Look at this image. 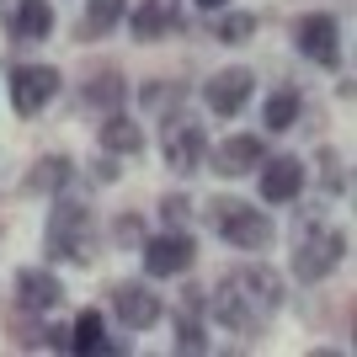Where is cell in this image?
Wrapping results in <instances>:
<instances>
[{"label":"cell","instance_id":"cell-27","mask_svg":"<svg viewBox=\"0 0 357 357\" xmlns=\"http://www.w3.org/2000/svg\"><path fill=\"white\" fill-rule=\"evenodd\" d=\"M155 208H160V229H187V219H192V197H187V192H165Z\"/></svg>","mask_w":357,"mask_h":357},{"label":"cell","instance_id":"cell-6","mask_svg":"<svg viewBox=\"0 0 357 357\" xmlns=\"http://www.w3.org/2000/svg\"><path fill=\"white\" fill-rule=\"evenodd\" d=\"M192 261H197L192 229H160V235H144V245H139V267L155 283H171L181 272H192Z\"/></svg>","mask_w":357,"mask_h":357},{"label":"cell","instance_id":"cell-26","mask_svg":"<svg viewBox=\"0 0 357 357\" xmlns=\"http://www.w3.org/2000/svg\"><path fill=\"white\" fill-rule=\"evenodd\" d=\"M107 235H112V245H118V251H139L149 229H144V219H139V213H128V208H123L118 219L107 224Z\"/></svg>","mask_w":357,"mask_h":357},{"label":"cell","instance_id":"cell-23","mask_svg":"<svg viewBox=\"0 0 357 357\" xmlns=\"http://www.w3.org/2000/svg\"><path fill=\"white\" fill-rule=\"evenodd\" d=\"M102 336H107V314H102V310H80V314L70 320V352L91 357L96 347H102Z\"/></svg>","mask_w":357,"mask_h":357},{"label":"cell","instance_id":"cell-29","mask_svg":"<svg viewBox=\"0 0 357 357\" xmlns=\"http://www.w3.org/2000/svg\"><path fill=\"white\" fill-rule=\"evenodd\" d=\"M91 176L96 181H118V155H96V160H91Z\"/></svg>","mask_w":357,"mask_h":357},{"label":"cell","instance_id":"cell-17","mask_svg":"<svg viewBox=\"0 0 357 357\" xmlns=\"http://www.w3.org/2000/svg\"><path fill=\"white\" fill-rule=\"evenodd\" d=\"M54 27H59L54 0H16V11H11V43H43V38H54Z\"/></svg>","mask_w":357,"mask_h":357},{"label":"cell","instance_id":"cell-4","mask_svg":"<svg viewBox=\"0 0 357 357\" xmlns=\"http://www.w3.org/2000/svg\"><path fill=\"white\" fill-rule=\"evenodd\" d=\"M342 261H347V229L342 224H326L320 213L298 219V229H294V278L298 283H326Z\"/></svg>","mask_w":357,"mask_h":357},{"label":"cell","instance_id":"cell-22","mask_svg":"<svg viewBox=\"0 0 357 357\" xmlns=\"http://www.w3.org/2000/svg\"><path fill=\"white\" fill-rule=\"evenodd\" d=\"M123 16H128V0H86V16H80V27L86 38H107L112 27H123Z\"/></svg>","mask_w":357,"mask_h":357},{"label":"cell","instance_id":"cell-19","mask_svg":"<svg viewBox=\"0 0 357 357\" xmlns=\"http://www.w3.org/2000/svg\"><path fill=\"white\" fill-rule=\"evenodd\" d=\"M123 102H128V75L118 70H102L80 86V107H91V112H123Z\"/></svg>","mask_w":357,"mask_h":357},{"label":"cell","instance_id":"cell-7","mask_svg":"<svg viewBox=\"0 0 357 357\" xmlns=\"http://www.w3.org/2000/svg\"><path fill=\"white\" fill-rule=\"evenodd\" d=\"M107 310L123 331H155L165 320V298L144 283V278H123L107 288Z\"/></svg>","mask_w":357,"mask_h":357},{"label":"cell","instance_id":"cell-15","mask_svg":"<svg viewBox=\"0 0 357 357\" xmlns=\"http://www.w3.org/2000/svg\"><path fill=\"white\" fill-rule=\"evenodd\" d=\"M70 187H75V160L59 155V149H54V155H38L32 171L22 176V192L27 197H59V192H70Z\"/></svg>","mask_w":357,"mask_h":357},{"label":"cell","instance_id":"cell-1","mask_svg":"<svg viewBox=\"0 0 357 357\" xmlns=\"http://www.w3.org/2000/svg\"><path fill=\"white\" fill-rule=\"evenodd\" d=\"M288 304V278L267 261H240L208 288L203 310L213 326L235 331V336H261L278 320V310Z\"/></svg>","mask_w":357,"mask_h":357},{"label":"cell","instance_id":"cell-28","mask_svg":"<svg viewBox=\"0 0 357 357\" xmlns=\"http://www.w3.org/2000/svg\"><path fill=\"white\" fill-rule=\"evenodd\" d=\"M38 347L43 352H70V326H43L38 331Z\"/></svg>","mask_w":357,"mask_h":357},{"label":"cell","instance_id":"cell-25","mask_svg":"<svg viewBox=\"0 0 357 357\" xmlns=\"http://www.w3.org/2000/svg\"><path fill=\"white\" fill-rule=\"evenodd\" d=\"M187 102V86H181V80H144V86H139V107H144V112H176V107Z\"/></svg>","mask_w":357,"mask_h":357},{"label":"cell","instance_id":"cell-11","mask_svg":"<svg viewBox=\"0 0 357 357\" xmlns=\"http://www.w3.org/2000/svg\"><path fill=\"white\" fill-rule=\"evenodd\" d=\"M251 91H256V75L245 64H224V70H213L203 80V102H208L213 118H240L245 102H251Z\"/></svg>","mask_w":357,"mask_h":357},{"label":"cell","instance_id":"cell-14","mask_svg":"<svg viewBox=\"0 0 357 357\" xmlns=\"http://www.w3.org/2000/svg\"><path fill=\"white\" fill-rule=\"evenodd\" d=\"M59 304H64L59 272H48V267H22L16 272V310L48 314V310H59Z\"/></svg>","mask_w":357,"mask_h":357},{"label":"cell","instance_id":"cell-3","mask_svg":"<svg viewBox=\"0 0 357 357\" xmlns=\"http://www.w3.org/2000/svg\"><path fill=\"white\" fill-rule=\"evenodd\" d=\"M197 213L208 224V235H219L235 251H267L272 240H278V224L267 219V208H251L240 197H208Z\"/></svg>","mask_w":357,"mask_h":357},{"label":"cell","instance_id":"cell-9","mask_svg":"<svg viewBox=\"0 0 357 357\" xmlns=\"http://www.w3.org/2000/svg\"><path fill=\"white\" fill-rule=\"evenodd\" d=\"M64 75L54 64H16L11 80H6V96H11V112L16 118H38L54 96H59Z\"/></svg>","mask_w":357,"mask_h":357},{"label":"cell","instance_id":"cell-24","mask_svg":"<svg viewBox=\"0 0 357 357\" xmlns=\"http://www.w3.org/2000/svg\"><path fill=\"white\" fill-rule=\"evenodd\" d=\"M320 192L326 197H347L352 192V171H347V155L336 144L320 149Z\"/></svg>","mask_w":357,"mask_h":357},{"label":"cell","instance_id":"cell-18","mask_svg":"<svg viewBox=\"0 0 357 357\" xmlns=\"http://www.w3.org/2000/svg\"><path fill=\"white\" fill-rule=\"evenodd\" d=\"M171 326H176V352L181 357H197V352H208V310H197V304H176L171 310Z\"/></svg>","mask_w":357,"mask_h":357},{"label":"cell","instance_id":"cell-2","mask_svg":"<svg viewBox=\"0 0 357 357\" xmlns=\"http://www.w3.org/2000/svg\"><path fill=\"white\" fill-rule=\"evenodd\" d=\"M43 251L48 261H70V267L96 261V213H91V203H80L70 192L54 197L48 224H43Z\"/></svg>","mask_w":357,"mask_h":357},{"label":"cell","instance_id":"cell-20","mask_svg":"<svg viewBox=\"0 0 357 357\" xmlns=\"http://www.w3.org/2000/svg\"><path fill=\"white\" fill-rule=\"evenodd\" d=\"M298 112H304V96H298L294 86H283V91H272L267 102H261V128H267V134H288L298 123Z\"/></svg>","mask_w":357,"mask_h":357},{"label":"cell","instance_id":"cell-10","mask_svg":"<svg viewBox=\"0 0 357 357\" xmlns=\"http://www.w3.org/2000/svg\"><path fill=\"white\" fill-rule=\"evenodd\" d=\"M304 160L298 155H267V160L256 165V197L261 203H272V208H283V203H298V192H304Z\"/></svg>","mask_w":357,"mask_h":357},{"label":"cell","instance_id":"cell-13","mask_svg":"<svg viewBox=\"0 0 357 357\" xmlns=\"http://www.w3.org/2000/svg\"><path fill=\"white\" fill-rule=\"evenodd\" d=\"M123 22H128V38H134V43H160L165 32L181 27V0H134Z\"/></svg>","mask_w":357,"mask_h":357},{"label":"cell","instance_id":"cell-12","mask_svg":"<svg viewBox=\"0 0 357 357\" xmlns=\"http://www.w3.org/2000/svg\"><path fill=\"white\" fill-rule=\"evenodd\" d=\"M267 160V139L261 134H229L219 139V144H208V171H219L224 181H235V176H251L256 165Z\"/></svg>","mask_w":357,"mask_h":357},{"label":"cell","instance_id":"cell-5","mask_svg":"<svg viewBox=\"0 0 357 357\" xmlns=\"http://www.w3.org/2000/svg\"><path fill=\"white\" fill-rule=\"evenodd\" d=\"M160 160L176 171V176H192V171H203V160H208V128L197 118H187V112H165L160 123Z\"/></svg>","mask_w":357,"mask_h":357},{"label":"cell","instance_id":"cell-21","mask_svg":"<svg viewBox=\"0 0 357 357\" xmlns=\"http://www.w3.org/2000/svg\"><path fill=\"white\" fill-rule=\"evenodd\" d=\"M256 27H261L256 11H229V6L213 11V43H224V48H245L256 38Z\"/></svg>","mask_w":357,"mask_h":357},{"label":"cell","instance_id":"cell-8","mask_svg":"<svg viewBox=\"0 0 357 357\" xmlns=\"http://www.w3.org/2000/svg\"><path fill=\"white\" fill-rule=\"evenodd\" d=\"M294 48L304 54L310 64H320V70H342V22H336V11H304L294 22Z\"/></svg>","mask_w":357,"mask_h":357},{"label":"cell","instance_id":"cell-16","mask_svg":"<svg viewBox=\"0 0 357 357\" xmlns=\"http://www.w3.org/2000/svg\"><path fill=\"white\" fill-rule=\"evenodd\" d=\"M96 144H102V155L134 160V155H144V128H139L128 112H102V123H96Z\"/></svg>","mask_w":357,"mask_h":357},{"label":"cell","instance_id":"cell-30","mask_svg":"<svg viewBox=\"0 0 357 357\" xmlns=\"http://www.w3.org/2000/svg\"><path fill=\"white\" fill-rule=\"evenodd\" d=\"M197 11H224V6H229V0H192Z\"/></svg>","mask_w":357,"mask_h":357}]
</instances>
